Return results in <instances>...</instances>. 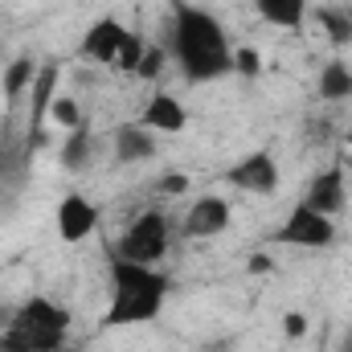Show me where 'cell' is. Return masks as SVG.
Returning <instances> with one entry per match:
<instances>
[{
    "label": "cell",
    "mask_w": 352,
    "mask_h": 352,
    "mask_svg": "<svg viewBox=\"0 0 352 352\" xmlns=\"http://www.w3.org/2000/svg\"><path fill=\"white\" fill-rule=\"evenodd\" d=\"M168 58L188 82H217L234 74V45L226 37V25L205 8H176Z\"/></svg>",
    "instance_id": "obj_1"
},
{
    "label": "cell",
    "mask_w": 352,
    "mask_h": 352,
    "mask_svg": "<svg viewBox=\"0 0 352 352\" xmlns=\"http://www.w3.org/2000/svg\"><path fill=\"white\" fill-rule=\"evenodd\" d=\"M168 299V278L156 266L140 263H111V307L102 328H131V324H152L164 311Z\"/></svg>",
    "instance_id": "obj_2"
},
{
    "label": "cell",
    "mask_w": 352,
    "mask_h": 352,
    "mask_svg": "<svg viewBox=\"0 0 352 352\" xmlns=\"http://www.w3.org/2000/svg\"><path fill=\"white\" fill-rule=\"evenodd\" d=\"M70 336V311L54 299H29L25 307H16V316L8 320L0 349L4 352H62Z\"/></svg>",
    "instance_id": "obj_3"
},
{
    "label": "cell",
    "mask_w": 352,
    "mask_h": 352,
    "mask_svg": "<svg viewBox=\"0 0 352 352\" xmlns=\"http://www.w3.org/2000/svg\"><path fill=\"white\" fill-rule=\"evenodd\" d=\"M168 250H173V221H168V213L148 209V213H140L123 230V238L115 246V258L140 263V266H156V263L168 258Z\"/></svg>",
    "instance_id": "obj_4"
},
{
    "label": "cell",
    "mask_w": 352,
    "mask_h": 352,
    "mask_svg": "<svg viewBox=\"0 0 352 352\" xmlns=\"http://www.w3.org/2000/svg\"><path fill=\"white\" fill-rule=\"evenodd\" d=\"M274 238L283 246H295V250H328V246H336V217H324V213H316L299 201L287 213V221L278 226Z\"/></svg>",
    "instance_id": "obj_5"
},
{
    "label": "cell",
    "mask_w": 352,
    "mask_h": 352,
    "mask_svg": "<svg viewBox=\"0 0 352 352\" xmlns=\"http://www.w3.org/2000/svg\"><path fill=\"white\" fill-rule=\"evenodd\" d=\"M127 33L131 29L119 16H98L94 25H87V33L78 41V54L87 62H94V66H115L119 54H123V45H127Z\"/></svg>",
    "instance_id": "obj_6"
},
{
    "label": "cell",
    "mask_w": 352,
    "mask_h": 352,
    "mask_svg": "<svg viewBox=\"0 0 352 352\" xmlns=\"http://www.w3.org/2000/svg\"><path fill=\"white\" fill-rule=\"evenodd\" d=\"M226 180L234 184V188H242V192H250V197H270V192H278V160L270 156V152H250V156H242Z\"/></svg>",
    "instance_id": "obj_7"
},
{
    "label": "cell",
    "mask_w": 352,
    "mask_h": 352,
    "mask_svg": "<svg viewBox=\"0 0 352 352\" xmlns=\"http://www.w3.org/2000/svg\"><path fill=\"white\" fill-rule=\"evenodd\" d=\"M230 217H234L230 201L217 197V192H205L184 209V234L188 238H217V234L230 230Z\"/></svg>",
    "instance_id": "obj_8"
},
{
    "label": "cell",
    "mask_w": 352,
    "mask_h": 352,
    "mask_svg": "<svg viewBox=\"0 0 352 352\" xmlns=\"http://www.w3.org/2000/svg\"><path fill=\"white\" fill-rule=\"evenodd\" d=\"M303 205L316 209V213H324V217H340L349 209V176H344V168H324L307 184Z\"/></svg>",
    "instance_id": "obj_9"
},
{
    "label": "cell",
    "mask_w": 352,
    "mask_h": 352,
    "mask_svg": "<svg viewBox=\"0 0 352 352\" xmlns=\"http://www.w3.org/2000/svg\"><path fill=\"white\" fill-rule=\"evenodd\" d=\"M94 230H98V205L87 192H66L58 201V234L66 242H82Z\"/></svg>",
    "instance_id": "obj_10"
},
{
    "label": "cell",
    "mask_w": 352,
    "mask_h": 352,
    "mask_svg": "<svg viewBox=\"0 0 352 352\" xmlns=\"http://www.w3.org/2000/svg\"><path fill=\"white\" fill-rule=\"evenodd\" d=\"M111 152L119 164H144L160 152V144H156V131H148L144 123H123L111 135Z\"/></svg>",
    "instance_id": "obj_11"
},
{
    "label": "cell",
    "mask_w": 352,
    "mask_h": 352,
    "mask_svg": "<svg viewBox=\"0 0 352 352\" xmlns=\"http://www.w3.org/2000/svg\"><path fill=\"white\" fill-rule=\"evenodd\" d=\"M148 131H164V135H176V131H184L188 127V111H184V102L168 94V90H156L148 102H144V119H140Z\"/></svg>",
    "instance_id": "obj_12"
},
{
    "label": "cell",
    "mask_w": 352,
    "mask_h": 352,
    "mask_svg": "<svg viewBox=\"0 0 352 352\" xmlns=\"http://www.w3.org/2000/svg\"><path fill=\"white\" fill-rule=\"evenodd\" d=\"M320 98L324 102H349L352 98V66L344 58H332L324 70H320Z\"/></svg>",
    "instance_id": "obj_13"
},
{
    "label": "cell",
    "mask_w": 352,
    "mask_h": 352,
    "mask_svg": "<svg viewBox=\"0 0 352 352\" xmlns=\"http://www.w3.org/2000/svg\"><path fill=\"white\" fill-rule=\"evenodd\" d=\"M254 8L274 29H299L307 16V0H254Z\"/></svg>",
    "instance_id": "obj_14"
},
{
    "label": "cell",
    "mask_w": 352,
    "mask_h": 352,
    "mask_svg": "<svg viewBox=\"0 0 352 352\" xmlns=\"http://www.w3.org/2000/svg\"><path fill=\"white\" fill-rule=\"evenodd\" d=\"M62 168L66 173H87L90 160H94V135L87 131V123L82 127H74L70 135H66V144H62Z\"/></svg>",
    "instance_id": "obj_15"
},
{
    "label": "cell",
    "mask_w": 352,
    "mask_h": 352,
    "mask_svg": "<svg viewBox=\"0 0 352 352\" xmlns=\"http://www.w3.org/2000/svg\"><path fill=\"white\" fill-rule=\"evenodd\" d=\"M37 62L33 58H16L8 70H4V94L12 98V102H21V98H29V90H33V78H37Z\"/></svg>",
    "instance_id": "obj_16"
},
{
    "label": "cell",
    "mask_w": 352,
    "mask_h": 352,
    "mask_svg": "<svg viewBox=\"0 0 352 352\" xmlns=\"http://www.w3.org/2000/svg\"><path fill=\"white\" fill-rule=\"evenodd\" d=\"M316 21L324 25V33H328V41H332V45H349V41H352V16H349V12L320 8V12H316Z\"/></svg>",
    "instance_id": "obj_17"
},
{
    "label": "cell",
    "mask_w": 352,
    "mask_h": 352,
    "mask_svg": "<svg viewBox=\"0 0 352 352\" xmlns=\"http://www.w3.org/2000/svg\"><path fill=\"white\" fill-rule=\"evenodd\" d=\"M50 119H54L58 127H66V131H74V127H82V107H78V98H66V94H54V102H50Z\"/></svg>",
    "instance_id": "obj_18"
},
{
    "label": "cell",
    "mask_w": 352,
    "mask_h": 352,
    "mask_svg": "<svg viewBox=\"0 0 352 352\" xmlns=\"http://www.w3.org/2000/svg\"><path fill=\"white\" fill-rule=\"evenodd\" d=\"M144 54H148V41H144L140 33H127V45H123V54H119L115 70H127V74H135V70H140V62H144Z\"/></svg>",
    "instance_id": "obj_19"
},
{
    "label": "cell",
    "mask_w": 352,
    "mask_h": 352,
    "mask_svg": "<svg viewBox=\"0 0 352 352\" xmlns=\"http://www.w3.org/2000/svg\"><path fill=\"white\" fill-rule=\"evenodd\" d=\"M258 70H263V62H258V54H254L250 45L234 50V74H242V78H258Z\"/></svg>",
    "instance_id": "obj_20"
},
{
    "label": "cell",
    "mask_w": 352,
    "mask_h": 352,
    "mask_svg": "<svg viewBox=\"0 0 352 352\" xmlns=\"http://www.w3.org/2000/svg\"><path fill=\"white\" fill-rule=\"evenodd\" d=\"M164 58H168V54H164L160 45H148V54H144V62H140V70H135V74H140V78H160Z\"/></svg>",
    "instance_id": "obj_21"
},
{
    "label": "cell",
    "mask_w": 352,
    "mask_h": 352,
    "mask_svg": "<svg viewBox=\"0 0 352 352\" xmlns=\"http://www.w3.org/2000/svg\"><path fill=\"white\" fill-rule=\"evenodd\" d=\"M307 328H311V324H307V316H303V311H287V316H283V332H287L291 340L307 336Z\"/></svg>",
    "instance_id": "obj_22"
},
{
    "label": "cell",
    "mask_w": 352,
    "mask_h": 352,
    "mask_svg": "<svg viewBox=\"0 0 352 352\" xmlns=\"http://www.w3.org/2000/svg\"><path fill=\"white\" fill-rule=\"evenodd\" d=\"M160 188H164V192H184V188H188V176H180V173H164Z\"/></svg>",
    "instance_id": "obj_23"
},
{
    "label": "cell",
    "mask_w": 352,
    "mask_h": 352,
    "mask_svg": "<svg viewBox=\"0 0 352 352\" xmlns=\"http://www.w3.org/2000/svg\"><path fill=\"white\" fill-rule=\"evenodd\" d=\"M344 144H349V148H352V127H349V131H344Z\"/></svg>",
    "instance_id": "obj_24"
},
{
    "label": "cell",
    "mask_w": 352,
    "mask_h": 352,
    "mask_svg": "<svg viewBox=\"0 0 352 352\" xmlns=\"http://www.w3.org/2000/svg\"><path fill=\"white\" fill-rule=\"evenodd\" d=\"M349 352H352V336H349Z\"/></svg>",
    "instance_id": "obj_25"
},
{
    "label": "cell",
    "mask_w": 352,
    "mask_h": 352,
    "mask_svg": "<svg viewBox=\"0 0 352 352\" xmlns=\"http://www.w3.org/2000/svg\"><path fill=\"white\" fill-rule=\"evenodd\" d=\"M0 135H4V123H0Z\"/></svg>",
    "instance_id": "obj_26"
}]
</instances>
